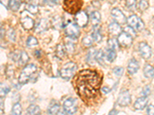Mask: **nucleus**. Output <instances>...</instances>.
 Returning a JSON list of instances; mask_svg holds the SVG:
<instances>
[{
	"label": "nucleus",
	"mask_w": 154,
	"mask_h": 115,
	"mask_svg": "<svg viewBox=\"0 0 154 115\" xmlns=\"http://www.w3.org/2000/svg\"><path fill=\"white\" fill-rule=\"evenodd\" d=\"M139 68H140V65L139 62L135 59V58H132L130 61L129 64H128V72L130 75H134L138 72Z\"/></svg>",
	"instance_id": "nucleus-16"
},
{
	"label": "nucleus",
	"mask_w": 154,
	"mask_h": 115,
	"mask_svg": "<svg viewBox=\"0 0 154 115\" xmlns=\"http://www.w3.org/2000/svg\"><path fill=\"white\" fill-rule=\"evenodd\" d=\"M150 92H151L150 87H149V86H146V87L143 88V90L142 94L144 97H147V96H149V94H150Z\"/></svg>",
	"instance_id": "nucleus-42"
},
{
	"label": "nucleus",
	"mask_w": 154,
	"mask_h": 115,
	"mask_svg": "<svg viewBox=\"0 0 154 115\" xmlns=\"http://www.w3.org/2000/svg\"><path fill=\"white\" fill-rule=\"evenodd\" d=\"M92 37H93L94 42H100L102 40V35L100 32V27L98 25H96L93 28V33H92Z\"/></svg>",
	"instance_id": "nucleus-19"
},
{
	"label": "nucleus",
	"mask_w": 154,
	"mask_h": 115,
	"mask_svg": "<svg viewBox=\"0 0 154 115\" xmlns=\"http://www.w3.org/2000/svg\"><path fill=\"white\" fill-rule=\"evenodd\" d=\"M9 1H10V0H0V2H1L3 5H5V7H8L9 4Z\"/></svg>",
	"instance_id": "nucleus-45"
},
{
	"label": "nucleus",
	"mask_w": 154,
	"mask_h": 115,
	"mask_svg": "<svg viewBox=\"0 0 154 115\" xmlns=\"http://www.w3.org/2000/svg\"><path fill=\"white\" fill-rule=\"evenodd\" d=\"M26 112L28 114L38 115V114H40L41 110H40V108H39V107L37 106V105H32L27 108Z\"/></svg>",
	"instance_id": "nucleus-25"
},
{
	"label": "nucleus",
	"mask_w": 154,
	"mask_h": 115,
	"mask_svg": "<svg viewBox=\"0 0 154 115\" xmlns=\"http://www.w3.org/2000/svg\"><path fill=\"white\" fill-rule=\"evenodd\" d=\"M126 6L130 11H136L137 9V1L136 0H126Z\"/></svg>",
	"instance_id": "nucleus-33"
},
{
	"label": "nucleus",
	"mask_w": 154,
	"mask_h": 115,
	"mask_svg": "<svg viewBox=\"0 0 154 115\" xmlns=\"http://www.w3.org/2000/svg\"><path fill=\"white\" fill-rule=\"evenodd\" d=\"M66 52V48L64 46H63L62 45H59L57 46V49H56V55L60 59H63V58L65 57Z\"/></svg>",
	"instance_id": "nucleus-29"
},
{
	"label": "nucleus",
	"mask_w": 154,
	"mask_h": 115,
	"mask_svg": "<svg viewBox=\"0 0 154 115\" xmlns=\"http://www.w3.org/2000/svg\"><path fill=\"white\" fill-rule=\"evenodd\" d=\"M147 114L153 115L154 114V105H149L146 110Z\"/></svg>",
	"instance_id": "nucleus-43"
},
{
	"label": "nucleus",
	"mask_w": 154,
	"mask_h": 115,
	"mask_svg": "<svg viewBox=\"0 0 154 115\" xmlns=\"http://www.w3.org/2000/svg\"><path fill=\"white\" fill-rule=\"evenodd\" d=\"M78 109L77 100L73 98H69L66 100L63 103V111L67 114H72L75 113Z\"/></svg>",
	"instance_id": "nucleus-7"
},
{
	"label": "nucleus",
	"mask_w": 154,
	"mask_h": 115,
	"mask_svg": "<svg viewBox=\"0 0 154 115\" xmlns=\"http://www.w3.org/2000/svg\"><path fill=\"white\" fill-rule=\"evenodd\" d=\"M108 49H117L119 47V43L116 40H115L114 38H111L108 41Z\"/></svg>",
	"instance_id": "nucleus-36"
},
{
	"label": "nucleus",
	"mask_w": 154,
	"mask_h": 115,
	"mask_svg": "<svg viewBox=\"0 0 154 115\" xmlns=\"http://www.w3.org/2000/svg\"><path fill=\"white\" fill-rule=\"evenodd\" d=\"M65 48L67 52L72 53L74 52V45L72 42H67L65 45Z\"/></svg>",
	"instance_id": "nucleus-39"
},
{
	"label": "nucleus",
	"mask_w": 154,
	"mask_h": 115,
	"mask_svg": "<svg viewBox=\"0 0 154 115\" xmlns=\"http://www.w3.org/2000/svg\"><path fill=\"white\" fill-rule=\"evenodd\" d=\"M116 0H109V2H115Z\"/></svg>",
	"instance_id": "nucleus-49"
},
{
	"label": "nucleus",
	"mask_w": 154,
	"mask_h": 115,
	"mask_svg": "<svg viewBox=\"0 0 154 115\" xmlns=\"http://www.w3.org/2000/svg\"><path fill=\"white\" fill-rule=\"evenodd\" d=\"M116 50L109 49L108 51H107V55H106L107 61H109V62H112V61L116 59Z\"/></svg>",
	"instance_id": "nucleus-31"
},
{
	"label": "nucleus",
	"mask_w": 154,
	"mask_h": 115,
	"mask_svg": "<svg viewBox=\"0 0 154 115\" xmlns=\"http://www.w3.org/2000/svg\"><path fill=\"white\" fill-rule=\"evenodd\" d=\"M22 111H23V110H22L21 105H20L19 103L15 104L13 108H12V114L19 115V114H21Z\"/></svg>",
	"instance_id": "nucleus-35"
},
{
	"label": "nucleus",
	"mask_w": 154,
	"mask_h": 115,
	"mask_svg": "<svg viewBox=\"0 0 154 115\" xmlns=\"http://www.w3.org/2000/svg\"><path fill=\"white\" fill-rule=\"evenodd\" d=\"M102 91H103V92H104V93H106V94H107V93L110 92L111 90L109 88H108V87H103V88H102Z\"/></svg>",
	"instance_id": "nucleus-46"
},
{
	"label": "nucleus",
	"mask_w": 154,
	"mask_h": 115,
	"mask_svg": "<svg viewBox=\"0 0 154 115\" xmlns=\"http://www.w3.org/2000/svg\"><path fill=\"white\" fill-rule=\"evenodd\" d=\"M119 114V111H116V110H112V111L109 112V114Z\"/></svg>",
	"instance_id": "nucleus-47"
},
{
	"label": "nucleus",
	"mask_w": 154,
	"mask_h": 115,
	"mask_svg": "<svg viewBox=\"0 0 154 115\" xmlns=\"http://www.w3.org/2000/svg\"><path fill=\"white\" fill-rule=\"evenodd\" d=\"M26 45L28 47H33V46H37L38 45V41H37L36 38L33 36H29L27 39Z\"/></svg>",
	"instance_id": "nucleus-34"
},
{
	"label": "nucleus",
	"mask_w": 154,
	"mask_h": 115,
	"mask_svg": "<svg viewBox=\"0 0 154 115\" xmlns=\"http://www.w3.org/2000/svg\"><path fill=\"white\" fill-rule=\"evenodd\" d=\"M123 31H124L125 32H126L127 34H129V35H130V36L133 37V38L137 37V33H136V31H135V30L133 29L132 27L127 26L126 28H124V30H123Z\"/></svg>",
	"instance_id": "nucleus-38"
},
{
	"label": "nucleus",
	"mask_w": 154,
	"mask_h": 115,
	"mask_svg": "<svg viewBox=\"0 0 154 115\" xmlns=\"http://www.w3.org/2000/svg\"><path fill=\"white\" fill-rule=\"evenodd\" d=\"M143 74L147 78H154V68L150 65H146L143 68Z\"/></svg>",
	"instance_id": "nucleus-21"
},
{
	"label": "nucleus",
	"mask_w": 154,
	"mask_h": 115,
	"mask_svg": "<svg viewBox=\"0 0 154 115\" xmlns=\"http://www.w3.org/2000/svg\"><path fill=\"white\" fill-rule=\"evenodd\" d=\"M21 0H10L9 1V6L11 10H12L13 12H16V11L19 10V7L21 5Z\"/></svg>",
	"instance_id": "nucleus-26"
},
{
	"label": "nucleus",
	"mask_w": 154,
	"mask_h": 115,
	"mask_svg": "<svg viewBox=\"0 0 154 115\" xmlns=\"http://www.w3.org/2000/svg\"><path fill=\"white\" fill-rule=\"evenodd\" d=\"M82 4V0H64L63 9L69 14H76L80 11Z\"/></svg>",
	"instance_id": "nucleus-2"
},
{
	"label": "nucleus",
	"mask_w": 154,
	"mask_h": 115,
	"mask_svg": "<svg viewBox=\"0 0 154 115\" xmlns=\"http://www.w3.org/2000/svg\"><path fill=\"white\" fill-rule=\"evenodd\" d=\"M123 71H124V70H123V68H122V67H116L113 69V73L115 74L116 76L120 77L123 75Z\"/></svg>",
	"instance_id": "nucleus-40"
},
{
	"label": "nucleus",
	"mask_w": 154,
	"mask_h": 115,
	"mask_svg": "<svg viewBox=\"0 0 154 115\" xmlns=\"http://www.w3.org/2000/svg\"><path fill=\"white\" fill-rule=\"evenodd\" d=\"M29 58L27 53L26 52H20L19 61H18L19 65H26L29 61Z\"/></svg>",
	"instance_id": "nucleus-22"
},
{
	"label": "nucleus",
	"mask_w": 154,
	"mask_h": 115,
	"mask_svg": "<svg viewBox=\"0 0 154 115\" xmlns=\"http://www.w3.org/2000/svg\"><path fill=\"white\" fill-rule=\"evenodd\" d=\"M149 7V3L146 0H140V3H139V8L141 11L146 10Z\"/></svg>",
	"instance_id": "nucleus-37"
},
{
	"label": "nucleus",
	"mask_w": 154,
	"mask_h": 115,
	"mask_svg": "<svg viewBox=\"0 0 154 115\" xmlns=\"http://www.w3.org/2000/svg\"><path fill=\"white\" fill-rule=\"evenodd\" d=\"M75 21L79 27H85L89 22L88 15L84 11H79L78 13L75 14Z\"/></svg>",
	"instance_id": "nucleus-10"
},
{
	"label": "nucleus",
	"mask_w": 154,
	"mask_h": 115,
	"mask_svg": "<svg viewBox=\"0 0 154 115\" xmlns=\"http://www.w3.org/2000/svg\"><path fill=\"white\" fill-rule=\"evenodd\" d=\"M76 64L70 61L63 65V67L60 70V75L62 78L65 79V80H69L71 78L74 76L75 73L76 72Z\"/></svg>",
	"instance_id": "nucleus-4"
},
{
	"label": "nucleus",
	"mask_w": 154,
	"mask_h": 115,
	"mask_svg": "<svg viewBox=\"0 0 154 115\" xmlns=\"http://www.w3.org/2000/svg\"><path fill=\"white\" fill-rule=\"evenodd\" d=\"M65 32L69 38L73 39L78 38L80 34L78 25L72 22H69L65 25Z\"/></svg>",
	"instance_id": "nucleus-6"
},
{
	"label": "nucleus",
	"mask_w": 154,
	"mask_h": 115,
	"mask_svg": "<svg viewBox=\"0 0 154 115\" xmlns=\"http://www.w3.org/2000/svg\"><path fill=\"white\" fill-rule=\"evenodd\" d=\"M10 91V87L5 83H0V98H5L6 94Z\"/></svg>",
	"instance_id": "nucleus-23"
},
{
	"label": "nucleus",
	"mask_w": 154,
	"mask_h": 115,
	"mask_svg": "<svg viewBox=\"0 0 154 115\" xmlns=\"http://www.w3.org/2000/svg\"><path fill=\"white\" fill-rule=\"evenodd\" d=\"M21 22V25H23V28L26 30H30L32 28H33L34 27V20L32 19H31L29 16H25V17H23L20 20Z\"/></svg>",
	"instance_id": "nucleus-15"
},
{
	"label": "nucleus",
	"mask_w": 154,
	"mask_h": 115,
	"mask_svg": "<svg viewBox=\"0 0 154 115\" xmlns=\"http://www.w3.org/2000/svg\"><path fill=\"white\" fill-rule=\"evenodd\" d=\"M3 113H4V111H3V110H2V108H0V114H3Z\"/></svg>",
	"instance_id": "nucleus-48"
},
{
	"label": "nucleus",
	"mask_w": 154,
	"mask_h": 115,
	"mask_svg": "<svg viewBox=\"0 0 154 115\" xmlns=\"http://www.w3.org/2000/svg\"><path fill=\"white\" fill-rule=\"evenodd\" d=\"M96 52L95 49H91V50L89 51V52H88L87 55V62L89 63V64H93L94 63V61H96Z\"/></svg>",
	"instance_id": "nucleus-30"
},
{
	"label": "nucleus",
	"mask_w": 154,
	"mask_h": 115,
	"mask_svg": "<svg viewBox=\"0 0 154 115\" xmlns=\"http://www.w3.org/2000/svg\"><path fill=\"white\" fill-rule=\"evenodd\" d=\"M133 38L130 36L129 34L123 31L118 35V39L117 42L119 43V46H122V47H129L133 44Z\"/></svg>",
	"instance_id": "nucleus-8"
},
{
	"label": "nucleus",
	"mask_w": 154,
	"mask_h": 115,
	"mask_svg": "<svg viewBox=\"0 0 154 115\" xmlns=\"http://www.w3.org/2000/svg\"><path fill=\"white\" fill-rule=\"evenodd\" d=\"M104 60H105V54H104L103 51L100 50L98 52H96V61L100 63V65H103Z\"/></svg>",
	"instance_id": "nucleus-28"
},
{
	"label": "nucleus",
	"mask_w": 154,
	"mask_h": 115,
	"mask_svg": "<svg viewBox=\"0 0 154 115\" xmlns=\"http://www.w3.org/2000/svg\"><path fill=\"white\" fill-rule=\"evenodd\" d=\"M139 51L144 59H149L152 56V49L146 42H140L139 44Z\"/></svg>",
	"instance_id": "nucleus-11"
},
{
	"label": "nucleus",
	"mask_w": 154,
	"mask_h": 115,
	"mask_svg": "<svg viewBox=\"0 0 154 115\" xmlns=\"http://www.w3.org/2000/svg\"><path fill=\"white\" fill-rule=\"evenodd\" d=\"M148 104V99L146 97H141L137 99L134 103V108L137 111H143Z\"/></svg>",
	"instance_id": "nucleus-14"
},
{
	"label": "nucleus",
	"mask_w": 154,
	"mask_h": 115,
	"mask_svg": "<svg viewBox=\"0 0 154 115\" xmlns=\"http://www.w3.org/2000/svg\"><path fill=\"white\" fill-rule=\"evenodd\" d=\"M44 2L49 5H56V0H44Z\"/></svg>",
	"instance_id": "nucleus-44"
},
{
	"label": "nucleus",
	"mask_w": 154,
	"mask_h": 115,
	"mask_svg": "<svg viewBox=\"0 0 154 115\" xmlns=\"http://www.w3.org/2000/svg\"><path fill=\"white\" fill-rule=\"evenodd\" d=\"M109 31L113 36H118L123 31V28H121L120 25L117 22H112L108 27Z\"/></svg>",
	"instance_id": "nucleus-13"
},
{
	"label": "nucleus",
	"mask_w": 154,
	"mask_h": 115,
	"mask_svg": "<svg viewBox=\"0 0 154 115\" xmlns=\"http://www.w3.org/2000/svg\"><path fill=\"white\" fill-rule=\"evenodd\" d=\"M111 15H112V18L116 21V22L119 23V25H123L126 22V18L124 16L122 11L119 10L117 8L112 9L111 11Z\"/></svg>",
	"instance_id": "nucleus-12"
},
{
	"label": "nucleus",
	"mask_w": 154,
	"mask_h": 115,
	"mask_svg": "<svg viewBox=\"0 0 154 115\" xmlns=\"http://www.w3.org/2000/svg\"><path fill=\"white\" fill-rule=\"evenodd\" d=\"M131 103V96L128 91H123L119 94L117 104L121 107H126Z\"/></svg>",
	"instance_id": "nucleus-9"
},
{
	"label": "nucleus",
	"mask_w": 154,
	"mask_h": 115,
	"mask_svg": "<svg viewBox=\"0 0 154 115\" xmlns=\"http://www.w3.org/2000/svg\"><path fill=\"white\" fill-rule=\"evenodd\" d=\"M93 42H94V40H93L92 35H87V36L84 37V38H82V45L86 46V47L91 46L92 45H93Z\"/></svg>",
	"instance_id": "nucleus-32"
},
{
	"label": "nucleus",
	"mask_w": 154,
	"mask_h": 115,
	"mask_svg": "<svg viewBox=\"0 0 154 115\" xmlns=\"http://www.w3.org/2000/svg\"><path fill=\"white\" fill-rule=\"evenodd\" d=\"M26 9L29 12H30L31 14H36L38 12V5L35 3H28L26 5Z\"/></svg>",
	"instance_id": "nucleus-27"
},
{
	"label": "nucleus",
	"mask_w": 154,
	"mask_h": 115,
	"mask_svg": "<svg viewBox=\"0 0 154 115\" xmlns=\"http://www.w3.org/2000/svg\"><path fill=\"white\" fill-rule=\"evenodd\" d=\"M36 66L35 65L30 64L25 67L23 72H21L19 78V84H27L31 79V77L36 72Z\"/></svg>",
	"instance_id": "nucleus-3"
},
{
	"label": "nucleus",
	"mask_w": 154,
	"mask_h": 115,
	"mask_svg": "<svg viewBox=\"0 0 154 115\" xmlns=\"http://www.w3.org/2000/svg\"><path fill=\"white\" fill-rule=\"evenodd\" d=\"M8 37H9V39L12 41V42H15L16 41V32L13 29L10 28V29L8 31Z\"/></svg>",
	"instance_id": "nucleus-41"
},
{
	"label": "nucleus",
	"mask_w": 154,
	"mask_h": 115,
	"mask_svg": "<svg viewBox=\"0 0 154 115\" xmlns=\"http://www.w3.org/2000/svg\"><path fill=\"white\" fill-rule=\"evenodd\" d=\"M126 22L129 25V26L132 27L136 31H141L145 28V25L142 19L136 15L130 16L126 19Z\"/></svg>",
	"instance_id": "nucleus-5"
},
{
	"label": "nucleus",
	"mask_w": 154,
	"mask_h": 115,
	"mask_svg": "<svg viewBox=\"0 0 154 115\" xmlns=\"http://www.w3.org/2000/svg\"><path fill=\"white\" fill-rule=\"evenodd\" d=\"M49 28V21L46 19H42L39 20L38 25L35 27V31L37 33L43 32Z\"/></svg>",
	"instance_id": "nucleus-17"
},
{
	"label": "nucleus",
	"mask_w": 154,
	"mask_h": 115,
	"mask_svg": "<svg viewBox=\"0 0 154 115\" xmlns=\"http://www.w3.org/2000/svg\"><path fill=\"white\" fill-rule=\"evenodd\" d=\"M60 105L57 101H53L48 108V113L49 114H56L60 112Z\"/></svg>",
	"instance_id": "nucleus-18"
},
{
	"label": "nucleus",
	"mask_w": 154,
	"mask_h": 115,
	"mask_svg": "<svg viewBox=\"0 0 154 115\" xmlns=\"http://www.w3.org/2000/svg\"><path fill=\"white\" fill-rule=\"evenodd\" d=\"M101 81L102 78L96 71H80L74 80L76 92L84 101L93 99L98 94Z\"/></svg>",
	"instance_id": "nucleus-1"
},
{
	"label": "nucleus",
	"mask_w": 154,
	"mask_h": 115,
	"mask_svg": "<svg viewBox=\"0 0 154 115\" xmlns=\"http://www.w3.org/2000/svg\"><path fill=\"white\" fill-rule=\"evenodd\" d=\"M52 25L55 29H60L63 27V21L60 16H56L52 20Z\"/></svg>",
	"instance_id": "nucleus-20"
},
{
	"label": "nucleus",
	"mask_w": 154,
	"mask_h": 115,
	"mask_svg": "<svg viewBox=\"0 0 154 115\" xmlns=\"http://www.w3.org/2000/svg\"><path fill=\"white\" fill-rule=\"evenodd\" d=\"M90 20L94 25H98L101 20V15H100V12H97V11L92 12L91 15H90Z\"/></svg>",
	"instance_id": "nucleus-24"
}]
</instances>
